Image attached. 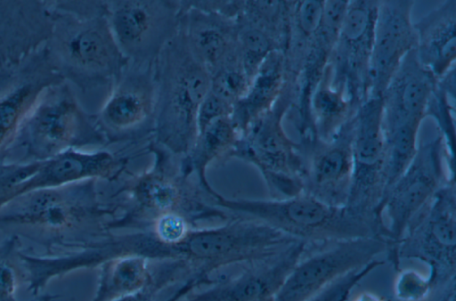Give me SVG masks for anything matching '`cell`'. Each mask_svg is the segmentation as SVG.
<instances>
[{"label":"cell","instance_id":"44dd1931","mask_svg":"<svg viewBox=\"0 0 456 301\" xmlns=\"http://www.w3.org/2000/svg\"><path fill=\"white\" fill-rule=\"evenodd\" d=\"M180 2V28L186 44L208 73L239 53L236 18Z\"/></svg>","mask_w":456,"mask_h":301},{"label":"cell","instance_id":"9c48e42d","mask_svg":"<svg viewBox=\"0 0 456 301\" xmlns=\"http://www.w3.org/2000/svg\"><path fill=\"white\" fill-rule=\"evenodd\" d=\"M353 176L346 207L366 219L384 223L385 137L381 97H370L354 115Z\"/></svg>","mask_w":456,"mask_h":301},{"label":"cell","instance_id":"d590c367","mask_svg":"<svg viewBox=\"0 0 456 301\" xmlns=\"http://www.w3.org/2000/svg\"><path fill=\"white\" fill-rule=\"evenodd\" d=\"M428 301H455V286L435 292Z\"/></svg>","mask_w":456,"mask_h":301},{"label":"cell","instance_id":"74e56055","mask_svg":"<svg viewBox=\"0 0 456 301\" xmlns=\"http://www.w3.org/2000/svg\"><path fill=\"white\" fill-rule=\"evenodd\" d=\"M56 298H58L57 295L41 294L37 297H35L30 301H54Z\"/></svg>","mask_w":456,"mask_h":301},{"label":"cell","instance_id":"7402d4cb","mask_svg":"<svg viewBox=\"0 0 456 301\" xmlns=\"http://www.w3.org/2000/svg\"><path fill=\"white\" fill-rule=\"evenodd\" d=\"M413 25L419 62L441 78L455 68L456 1H444Z\"/></svg>","mask_w":456,"mask_h":301},{"label":"cell","instance_id":"3957f363","mask_svg":"<svg viewBox=\"0 0 456 301\" xmlns=\"http://www.w3.org/2000/svg\"><path fill=\"white\" fill-rule=\"evenodd\" d=\"M157 86L154 144L183 158L197 136V114L209 90V73L190 52L179 23L154 62Z\"/></svg>","mask_w":456,"mask_h":301},{"label":"cell","instance_id":"e0dca14e","mask_svg":"<svg viewBox=\"0 0 456 301\" xmlns=\"http://www.w3.org/2000/svg\"><path fill=\"white\" fill-rule=\"evenodd\" d=\"M414 1H379L369 71V97H381L404 56L416 47Z\"/></svg>","mask_w":456,"mask_h":301},{"label":"cell","instance_id":"4316f807","mask_svg":"<svg viewBox=\"0 0 456 301\" xmlns=\"http://www.w3.org/2000/svg\"><path fill=\"white\" fill-rule=\"evenodd\" d=\"M345 92L334 86L323 72L308 102V116L315 136L327 140L356 113Z\"/></svg>","mask_w":456,"mask_h":301},{"label":"cell","instance_id":"83f0119b","mask_svg":"<svg viewBox=\"0 0 456 301\" xmlns=\"http://www.w3.org/2000/svg\"><path fill=\"white\" fill-rule=\"evenodd\" d=\"M455 68L436 80L428 102L426 117H432L442 137L447 169L450 176L455 177Z\"/></svg>","mask_w":456,"mask_h":301},{"label":"cell","instance_id":"e575fe53","mask_svg":"<svg viewBox=\"0 0 456 301\" xmlns=\"http://www.w3.org/2000/svg\"><path fill=\"white\" fill-rule=\"evenodd\" d=\"M232 106L222 101L209 91L204 97L197 114V130H202L210 123L222 118L231 117ZM198 134V133H197Z\"/></svg>","mask_w":456,"mask_h":301},{"label":"cell","instance_id":"d6a6232c","mask_svg":"<svg viewBox=\"0 0 456 301\" xmlns=\"http://www.w3.org/2000/svg\"><path fill=\"white\" fill-rule=\"evenodd\" d=\"M378 258L340 277L307 301H347L354 289L376 268L383 265Z\"/></svg>","mask_w":456,"mask_h":301},{"label":"cell","instance_id":"f1b7e54d","mask_svg":"<svg viewBox=\"0 0 456 301\" xmlns=\"http://www.w3.org/2000/svg\"><path fill=\"white\" fill-rule=\"evenodd\" d=\"M236 24L239 53L251 81L265 59L273 51L280 50L279 44L267 28L243 14L240 7Z\"/></svg>","mask_w":456,"mask_h":301},{"label":"cell","instance_id":"484cf974","mask_svg":"<svg viewBox=\"0 0 456 301\" xmlns=\"http://www.w3.org/2000/svg\"><path fill=\"white\" fill-rule=\"evenodd\" d=\"M100 266L99 282L92 301H118L138 294L152 279L148 259L141 256H119Z\"/></svg>","mask_w":456,"mask_h":301},{"label":"cell","instance_id":"d6986e66","mask_svg":"<svg viewBox=\"0 0 456 301\" xmlns=\"http://www.w3.org/2000/svg\"><path fill=\"white\" fill-rule=\"evenodd\" d=\"M52 27L48 1H0V69L42 49Z\"/></svg>","mask_w":456,"mask_h":301},{"label":"cell","instance_id":"30bf717a","mask_svg":"<svg viewBox=\"0 0 456 301\" xmlns=\"http://www.w3.org/2000/svg\"><path fill=\"white\" fill-rule=\"evenodd\" d=\"M389 241L359 238L307 245L274 301H307L346 273L386 254Z\"/></svg>","mask_w":456,"mask_h":301},{"label":"cell","instance_id":"ba28073f","mask_svg":"<svg viewBox=\"0 0 456 301\" xmlns=\"http://www.w3.org/2000/svg\"><path fill=\"white\" fill-rule=\"evenodd\" d=\"M106 5L114 39L131 63L154 64L179 29L180 1L119 0Z\"/></svg>","mask_w":456,"mask_h":301},{"label":"cell","instance_id":"52a82bcc","mask_svg":"<svg viewBox=\"0 0 456 301\" xmlns=\"http://www.w3.org/2000/svg\"><path fill=\"white\" fill-rule=\"evenodd\" d=\"M293 102L292 86L286 81L273 106L248 125L228 155L254 165L277 199L303 192L299 145L287 134L282 123Z\"/></svg>","mask_w":456,"mask_h":301},{"label":"cell","instance_id":"8fae6325","mask_svg":"<svg viewBox=\"0 0 456 301\" xmlns=\"http://www.w3.org/2000/svg\"><path fill=\"white\" fill-rule=\"evenodd\" d=\"M444 142L440 134L419 144L411 162L387 190L381 202L389 241L401 238L413 217L448 181Z\"/></svg>","mask_w":456,"mask_h":301},{"label":"cell","instance_id":"277c9868","mask_svg":"<svg viewBox=\"0 0 456 301\" xmlns=\"http://www.w3.org/2000/svg\"><path fill=\"white\" fill-rule=\"evenodd\" d=\"M212 198L221 207L309 245L359 238L389 240L385 224L357 216L346 207L328 205L305 192L282 199H230L216 191Z\"/></svg>","mask_w":456,"mask_h":301},{"label":"cell","instance_id":"ac0fdd59","mask_svg":"<svg viewBox=\"0 0 456 301\" xmlns=\"http://www.w3.org/2000/svg\"><path fill=\"white\" fill-rule=\"evenodd\" d=\"M436 80L419 62L415 49L410 51L382 93L383 131L421 125Z\"/></svg>","mask_w":456,"mask_h":301},{"label":"cell","instance_id":"ffe728a7","mask_svg":"<svg viewBox=\"0 0 456 301\" xmlns=\"http://www.w3.org/2000/svg\"><path fill=\"white\" fill-rule=\"evenodd\" d=\"M124 167V160L109 150L71 149L41 162L35 174L17 185L13 199L31 191L85 180L110 181L122 172Z\"/></svg>","mask_w":456,"mask_h":301},{"label":"cell","instance_id":"2e32d148","mask_svg":"<svg viewBox=\"0 0 456 301\" xmlns=\"http://www.w3.org/2000/svg\"><path fill=\"white\" fill-rule=\"evenodd\" d=\"M307 245L296 241L273 255L248 262L240 273L213 281L209 288L194 290L191 296L195 301H274Z\"/></svg>","mask_w":456,"mask_h":301},{"label":"cell","instance_id":"8992f818","mask_svg":"<svg viewBox=\"0 0 456 301\" xmlns=\"http://www.w3.org/2000/svg\"><path fill=\"white\" fill-rule=\"evenodd\" d=\"M386 255L395 271L400 269L402 260L425 264L434 293L455 286V180L446 182L436 191L410 222L401 238L390 242Z\"/></svg>","mask_w":456,"mask_h":301},{"label":"cell","instance_id":"836d02e7","mask_svg":"<svg viewBox=\"0 0 456 301\" xmlns=\"http://www.w3.org/2000/svg\"><path fill=\"white\" fill-rule=\"evenodd\" d=\"M40 164L0 163V208L12 199L16 186L35 174Z\"/></svg>","mask_w":456,"mask_h":301},{"label":"cell","instance_id":"f546056e","mask_svg":"<svg viewBox=\"0 0 456 301\" xmlns=\"http://www.w3.org/2000/svg\"><path fill=\"white\" fill-rule=\"evenodd\" d=\"M209 92L233 105L244 95L250 80L240 53L209 73Z\"/></svg>","mask_w":456,"mask_h":301},{"label":"cell","instance_id":"8d00e7d4","mask_svg":"<svg viewBox=\"0 0 456 301\" xmlns=\"http://www.w3.org/2000/svg\"><path fill=\"white\" fill-rule=\"evenodd\" d=\"M347 301H388L386 297L372 291L364 290L359 292L355 297H349Z\"/></svg>","mask_w":456,"mask_h":301},{"label":"cell","instance_id":"6da1fadb","mask_svg":"<svg viewBox=\"0 0 456 301\" xmlns=\"http://www.w3.org/2000/svg\"><path fill=\"white\" fill-rule=\"evenodd\" d=\"M97 180L31 191L0 208V232L57 255L90 248L105 238L110 211L100 202Z\"/></svg>","mask_w":456,"mask_h":301},{"label":"cell","instance_id":"7a4b0ae2","mask_svg":"<svg viewBox=\"0 0 456 301\" xmlns=\"http://www.w3.org/2000/svg\"><path fill=\"white\" fill-rule=\"evenodd\" d=\"M53 27L44 46L77 96L113 85L128 61L114 39L106 1H48Z\"/></svg>","mask_w":456,"mask_h":301},{"label":"cell","instance_id":"7c38bea8","mask_svg":"<svg viewBox=\"0 0 456 301\" xmlns=\"http://www.w3.org/2000/svg\"><path fill=\"white\" fill-rule=\"evenodd\" d=\"M379 1L348 5L324 73L358 109L369 97V71Z\"/></svg>","mask_w":456,"mask_h":301},{"label":"cell","instance_id":"603a6c76","mask_svg":"<svg viewBox=\"0 0 456 301\" xmlns=\"http://www.w3.org/2000/svg\"><path fill=\"white\" fill-rule=\"evenodd\" d=\"M151 146L156 156L154 167L134 180L130 188L132 198L157 216L178 212L189 195L187 177L172 168L168 152L154 143Z\"/></svg>","mask_w":456,"mask_h":301},{"label":"cell","instance_id":"1f68e13d","mask_svg":"<svg viewBox=\"0 0 456 301\" xmlns=\"http://www.w3.org/2000/svg\"><path fill=\"white\" fill-rule=\"evenodd\" d=\"M395 276L393 293L396 301H428L434 293L428 274L412 268L399 269Z\"/></svg>","mask_w":456,"mask_h":301},{"label":"cell","instance_id":"9a60e30c","mask_svg":"<svg viewBox=\"0 0 456 301\" xmlns=\"http://www.w3.org/2000/svg\"><path fill=\"white\" fill-rule=\"evenodd\" d=\"M62 81L44 47L16 64L0 69V163L40 94Z\"/></svg>","mask_w":456,"mask_h":301},{"label":"cell","instance_id":"5b68a950","mask_svg":"<svg viewBox=\"0 0 456 301\" xmlns=\"http://www.w3.org/2000/svg\"><path fill=\"white\" fill-rule=\"evenodd\" d=\"M106 142L95 114L87 111L72 87L62 81L40 94L3 162H43L71 149L83 150Z\"/></svg>","mask_w":456,"mask_h":301},{"label":"cell","instance_id":"d4e9b609","mask_svg":"<svg viewBox=\"0 0 456 301\" xmlns=\"http://www.w3.org/2000/svg\"><path fill=\"white\" fill-rule=\"evenodd\" d=\"M240 137L231 117L222 118L199 131L190 151L183 158L181 172L188 178L191 174L198 177L200 185L210 196L215 190L208 183L206 171L215 159L228 156Z\"/></svg>","mask_w":456,"mask_h":301},{"label":"cell","instance_id":"5bb4252c","mask_svg":"<svg viewBox=\"0 0 456 301\" xmlns=\"http://www.w3.org/2000/svg\"><path fill=\"white\" fill-rule=\"evenodd\" d=\"M354 116L327 140L297 142L302 159L303 192L334 207H345L351 187Z\"/></svg>","mask_w":456,"mask_h":301},{"label":"cell","instance_id":"4fadbf2b","mask_svg":"<svg viewBox=\"0 0 456 301\" xmlns=\"http://www.w3.org/2000/svg\"><path fill=\"white\" fill-rule=\"evenodd\" d=\"M157 86L154 64L128 62L95 114L107 142L153 133Z\"/></svg>","mask_w":456,"mask_h":301},{"label":"cell","instance_id":"cb8c5ba5","mask_svg":"<svg viewBox=\"0 0 456 301\" xmlns=\"http://www.w3.org/2000/svg\"><path fill=\"white\" fill-rule=\"evenodd\" d=\"M286 68L281 51H273L252 77L244 95L233 105L231 119L240 133L269 110L286 84Z\"/></svg>","mask_w":456,"mask_h":301},{"label":"cell","instance_id":"4dcf8cb0","mask_svg":"<svg viewBox=\"0 0 456 301\" xmlns=\"http://www.w3.org/2000/svg\"><path fill=\"white\" fill-rule=\"evenodd\" d=\"M22 247L21 240L16 236H6L0 243V301H21L17 292L24 284L20 261Z\"/></svg>","mask_w":456,"mask_h":301}]
</instances>
